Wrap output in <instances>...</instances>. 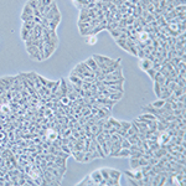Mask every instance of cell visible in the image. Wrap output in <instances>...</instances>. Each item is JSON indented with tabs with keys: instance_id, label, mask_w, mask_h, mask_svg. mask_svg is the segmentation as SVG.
<instances>
[{
	"instance_id": "58",
	"label": "cell",
	"mask_w": 186,
	"mask_h": 186,
	"mask_svg": "<svg viewBox=\"0 0 186 186\" xmlns=\"http://www.w3.org/2000/svg\"><path fill=\"white\" fill-rule=\"evenodd\" d=\"M125 175H127L128 177H133V179H134V172H133V171H125Z\"/></svg>"
},
{
	"instance_id": "49",
	"label": "cell",
	"mask_w": 186,
	"mask_h": 186,
	"mask_svg": "<svg viewBox=\"0 0 186 186\" xmlns=\"http://www.w3.org/2000/svg\"><path fill=\"white\" fill-rule=\"evenodd\" d=\"M53 0H41V5H43V6H50V5L52 4Z\"/></svg>"
},
{
	"instance_id": "21",
	"label": "cell",
	"mask_w": 186,
	"mask_h": 186,
	"mask_svg": "<svg viewBox=\"0 0 186 186\" xmlns=\"http://www.w3.org/2000/svg\"><path fill=\"white\" fill-rule=\"evenodd\" d=\"M68 80H70V82H71V83L76 84V86H82V82H83V81L81 80V78H78L77 76H73V75H70Z\"/></svg>"
},
{
	"instance_id": "17",
	"label": "cell",
	"mask_w": 186,
	"mask_h": 186,
	"mask_svg": "<svg viewBox=\"0 0 186 186\" xmlns=\"http://www.w3.org/2000/svg\"><path fill=\"white\" fill-rule=\"evenodd\" d=\"M77 185H78V186H84V185H87V186H95V184L92 181V179L89 177V175H87L81 182H78Z\"/></svg>"
},
{
	"instance_id": "55",
	"label": "cell",
	"mask_w": 186,
	"mask_h": 186,
	"mask_svg": "<svg viewBox=\"0 0 186 186\" xmlns=\"http://www.w3.org/2000/svg\"><path fill=\"white\" fill-rule=\"evenodd\" d=\"M177 103V109H184L185 108V102H176Z\"/></svg>"
},
{
	"instance_id": "45",
	"label": "cell",
	"mask_w": 186,
	"mask_h": 186,
	"mask_svg": "<svg viewBox=\"0 0 186 186\" xmlns=\"http://www.w3.org/2000/svg\"><path fill=\"white\" fill-rule=\"evenodd\" d=\"M171 4L174 5V8L179 6V5H185V0H172Z\"/></svg>"
},
{
	"instance_id": "37",
	"label": "cell",
	"mask_w": 186,
	"mask_h": 186,
	"mask_svg": "<svg viewBox=\"0 0 186 186\" xmlns=\"http://www.w3.org/2000/svg\"><path fill=\"white\" fill-rule=\"evenodd\" d=\"M145 72L148 73V75H149V77H150L151 80L154 81V78H155V75H156V70H154V68H149V70H146Z\"/></svg>"
},
{
	"instance_id": "52",
	"label": "cell",
	"mask_w": 186,
	"mask_h": 186,
	"mask_svg": "<svg viewBox=\"0 0 186 186\" xmlns=\"http://www.w3.org/2000/svg\"><path fill=\"white\" fill-rule=\"evenodd\" d=\"M185 99H186V95L184 93L181 95H179V97H176V102H185Z\"/></svg>"
},
{
	"instance_id": "4",
	"label": "cell",
	"mask_w": 186,
	"mask_h": 186,
	"mask_svg": "<svg viewBox=\"0 0 186 186\" xmlns=\"http://www.w3.org/2000/svg\"><path fill=\"white\" fill-rule=\"evenodd\" d=\"M15 81V76H4V77H0V82L3 83V86L5 87L6 91H10L11 87L14 84Z\"/></svg>"
},
{
	"instance_id": "20",
	"label": "cell",
	"mask_w": 186,
	"mask_h": 186,
	"mask_svg": "<svg viewBox=\"0 0 186 186\" xmlns=\"http://www.w3.org/2000/svg\"><path fill=\"white\" fill-rule=\"evenodd\" d=\"M128 156H130V150L124 149V148H122L115 155V157H128Z\"/></svg>"
},
{
	"instance_id": "50",
	"label": "cell",
	"mask_w": 186,
	"mask_h": 186,
	"mask_svg": "<svg viewBox=\"0 0 186 186\" xmlns=\"http://www.w3.org/2000/svg\"><path fill=\"white\" fill-rule=\"evenodd\" d=\"M38 80H40V83L42 84V86H46V84H47V81L48 80H46V78H43L42 76H40V75H38Z\"/></svg>"
},
{
	"instance_id": "27",
	"label": "cell",
	"mask_w": 186,
	"mask_h": 186,
	"mask_svg": "<svg viewBox=\"0 0 186 186\" xmlns=\"http://www.w3.org/2000/svg\"><path fill=\"white\" fill-rule=\"evenodd\" d=\"M20 36H21V40L25 42V41L27 40V37H29V30H27V29H25V27H21Z\"/></svg>"
},
{
	"instance_id": "30",
	"label": "cell",
	"mask_w": 186,
	"mask_h": 186,
	"mask_svg": "<svg viewBox=\"0 0 186 186\" xmlns=\"http://www.w3.org/2000/svg\"><path fill=\"white\" fill-rule=\"evenodd\" d=\"M27 4H29L32 9H37L38 5L41 4V0H29V1H27Z\"/></svg>"
},
{
	"instance_id": "40",
	"label": "cell",
	"mask_w": 186,
	"mask_h": 186,
	"mask_svg": "<svg viewBox=\"0 0 186 186\" xmlns=\"http://www.w3.org/2000/svg\"><path fill=\"white\" fill-rule=\"evenodd\" d=\"M172 148H174V150L179 151V153H185V146H182V145H174Z\"/></svg>"
},
{
	"instance_id": "46",
	"label": "cell",
	"mask_w": 186,
	"mask_h": 186,
	"mask_svg": "<svg viewBox=\"0 0 186 186\" xmlns=\"http://www.w3.org/2000/svg\"><path fill=\"white\" fill-rule=\"evenodd\" d=\"M100 146H102V150H103V153H104V155L105 156H108V154H109V149H108V146L105 145V143H103V144H100Z\"/></svg>"
},
{
	"instance_id": "43",
	"label": "cell",
	"mask_w": 186,
	"mask_h": 186,
	"mask_svg": "<svg viewBox=\"0 0 186 186\" xmlns=\"http://www.w3.org/2000/svg\"><path fill=\"white\" fill-rule=\"evenodd\" d=\"M87 42L89 45H94L95 42H97V36H95V35H89V40Z\"/></svg>"
},
{
	"instance_id": "47",
	"label": "cell",
	"mask_w": 186,
	"mask_h": 186,
	"mask_svg": "<svg viewBox=\"0 0 186 186\" xmlns=\"http://www.w3.org/2000/svg\"><path fill=\"white\" fill-rule=\"evenodd\" d=\"M66 84H67V92L68 93H72L73 92V83H71V82H66ZM67 93V94H68Z\"/></svg>"
},
{
	"instance_id": "13",
	"label": "cell",
	"mask_w": 186,
	"mask_h": 186,
	"mask_svg": "<svg viewBox=\"0 0 186 186\" xmlns=\"http://www.w3.org/2000/svg\"><path fill=\"white\" fill-rule=\"evenodd\" d=\"M107 91L109 93L110 92H124V87L123 84H114V86H105Z\"/></svg>"
},
{
	"instance_id": "53",
	"label": "cell",
	"mask_w": 186,
	"mask_h": 186,
	"mask_svg": "<svg viewBox=\"0 0 186 186\" xmlns=\"http://www.w3.org/2000/svg\"><path fill=\"white\" fill-rule=\"evenodd\" d=\"M5 92H6V89H5V87L3 86V83L0 82V95H4Z\"/></svg>"
},
{
	"instance_id": "48",
	"label": "cell",
	"mask_w": 186,
	"mask_h": 186,
	"mask_svg": "<svg viewBox=\"0 0 186 186\" xmlns=\"http://www.w3.org/2000/svg\"><path fill=\"white\" fill-rule=\"evenodd\" d=\"M60 102L62 103V104H65V105H67L70 103V99H68V97H67V95H65V97H62L61 99H60Z\"/></svg>"
},
{
	"instance_id": "5",
	"label": "cell",
	"mask_w": 186,
	"mask_h": 186,
	"mask_svg": "<svg viewBox=\"0 0 186 186\" xmlns=\"http://www.w3.org/2000/svg\"><path fill=\"white\" fill-rule=\"evenodd\" d=\"M50 6H51V9H50L48 13H47L46 15H45V18H46L48 21H50V20H52V19L55 18V16L60 13V11H58V6H57V4H56L55 1H52V4L50 5Z\"/></svg>"
},
{
	"instance_id": "25",
	"label": "cell",
	"mask_w": 186,
	"mask_h": 186,
	"mask_svg": "<svg viewBox=\"0 0 186 186\" xmlns=\"http://www.w3.org/2000/svg\"><path fill=\"white\" fill-rule=\"evenodd\" d=\"M115 43L118 45V46H120L123 50H125V51H128L129 47L127 45V40H122V38H118V40H115Z\"/></svg>"
},
{
	"instance_id": "34",
	"label": "cell",
	"mask_w": 186,
	"mask_h": 186,
	"mask_svg": "<svg viewBox=\"0 0 186 186\" xmlns=\"http://www.w3.org/2000/svg\"><path fill=\"white\" fill-rule=\"evenodd\" d=\"M130 145L132 144L129 143V140L127 138H124L122 142H120V146H122V148H124V149H129V148H130Z\"/></svg>"
},
{
	"instance_id": "7",
	"label": "cell",
	"mask_w": 186,
	"mask_h": 186,
	"mask_svg": "<svg viewBox=\"0 0 186 186\" xmlns=\"http://www.w3.org/2000/svg\"><path fill=\"white\" fill-rule=\"evenodd\" d=\"M57 48L53 45H50V43H45L43 42V51H45V55H43V60H46L48 57H51V55L55 52V50Z\"/></svg>"
},
{
	"instance_id": "3",
	"label": "cell",
	"mask_w": 186,
	"mask_h": 186,
	"mask_svg": "<svg viewBox=\"0 0 186 186\" xmlns=\"http://www.w3.org/2000/svg\"><path fill=\"white\" fill-rule=\"evenodd\" d=\"M26 52L29 53L31 60H36V61H42L40 53H38V48L37 46H26Z\"/></svg>"
},
{
	"instance_id": "54",
	"label": "cell",
	"mask_w": 186,
	"mask_h": 186,
	"mask_svg": "<svg viewBox=\"0 0 186 186\" xmlns=\"http://www.w3.org/2000/svg\"><path fill=\"white\" fill-rule=\"evenodd\" d=\"M177 135L185 138V129H177Z\"/></svg>"
},
{
	"instance_id": "12",
	"label": "cell",
	"mask_w": 186,
	"mask_h": 186,
	"mask_svg": "<svg viewBox=\"0 0 186 186\" xmlns=\"http://www.w3.org/2000/svg\"><path fill=\"white\" fill-rule=\"evenodd\" d=\"M71 155L75 157V160L78 162H82L83 161V157H84V151H80V150H72Z\"/></svg>"
},
{
	"instance_id": "18",
	"label": "cell",
	"mask_w": 186,
	"mask_h": 186,
	"mask_svg": "<svg viewBox=\"0 0 186 186\" xmlns=\"http://www.w3.org/2000/svg\"><path fill=\"white\" fill-rule=\"evenodd\" d=\"M123 93H124V92H110V93H109V95H108V98H109V99L115 100V102H118L119 99H122Z\"/></svg>"
},
{
	"instance_id": "1",
	"label": "cell",
	"mask_w": 186,
	"mask_h": 186,
	"mask_svg": "<svg viewBox=\"0 0 186 186\" xmlns=\"http://www.w3.org/2000/svg\"><path fill=\"white\" fill-rule=\"evenodd\" d=\"M92 57L95 60L98 68H100V70H105L107 67L110 66L115 61V60L110 58V57H107V56H103V55H93Z\"/></svg>"
},
{
	"instance_id": "26",
	"label": "cell",
	"mask_w": 186,
	"mask_h": 186,
	"mask_svg": "<svg viewBox=\"0 0 186 186\" xmlns=\"http://www.w3.org/2000/svg\"><path fill=\"white\" fill-rule=\"evenodd\" d=\"M154 92H155V95L157 98L160 97V94H161V84L160 83H157L156 81H154Z\"/></svg>"
},
{
	"instance_id": "35",
	"label": "cell",
	"mask_w": 186,
	"mask_h": 186,
	"mask_svg": "<svg viewBox=\"0 0 186 186\" xmlns=\"http://www.w3.org/2000/svg\"><path fill=\"white\" fill-rule=\"evenodd\" d=\"M21 20H22V22L32 21L33 20V15H24V14H21Z\"/></svg>"
},
{
	"instance_id": "9",
	"label": "cell",
	"mask_w": 186,
	"mask_h": 186,
	"mask_svg": "<svg viewBox=\"0 0 186 186\" xmlns=\"http://www.w3.org/2000/svg\"><path fill=\"white\" fill-rule=\"evenodd\" d=\"M151 65H153V62H151L150 60H148V58H140V62H139V67H140V70L142 71H146V70H149V68H151Z\"/></svg>"
},
{
	"instance_id": "15",
	"label": "cell",
	"mask_w": 186,
	"mask_h": 186,
	"mask_svg": "<svg viewBox=\"0 0 186 186\" xmlns=\"http://www.w3.org/2000/svg\"><path fill=\"white\" fill-rule=\"evenodd\" d=\"M84 62H86V63L89 66V68H91L93 72L98 68V66H97V62H95V60H94L93 57H89V58H87V60L84 61Z\"/></svg>"
},
{
	"instance_id": "41",
	"label": "cell",
	"mask_w": 186,
	"mask_h": 186,
	"mask_svg": "<svg viewBox=\"0 0 186 186\" xmlns=\"http://www.w3.org/2000/svg\"><path fill=\"white\" fill-rule=\"evenodd\" d=\"M185 9H186L185 5H179V6L174 8V10H175L176 13H185Z\"/></svg>"
},
{
	"instance_id": "19",
	"label": "cell",
	"mask_w": 186,
	"mask_h": 186,
	"mask_svg": "<svg viewBox=\"0 0 186 186\" xmlns=\"http://www.w3.org/2000/svg\"><path fill=\"white\" fill-rule=\"evenodd\" d=\"M57 132L55 130V129H47L46 130V138L48 140H55L56 138H57Z\"/></svg>"
},
{
	"instance_id": "51",
	"label": "cell",
	"mask_w": 186,
	"mask_h": 186,
	"mask_svg": "<svg viewBox=\"0 0 186 186\" xmlns=\"http://www.w3.org/2000/svg\"><path fill=\"white\" fill-rule=\"evenodd\" d=\"M55 83H56V81H47V84H46L45 87L48 88V89H51V88L55 86Z\"/></svg>"
},
{
	"instance_id": "31",
	"label": "cell",
	"mask_w": 186,
	"mask_h": 186,
	"mask_svg": "<svg viewBox=\"0 0 186 186\" xmlns=\"http://www.w3.org/2000/svg\"><path fill=\"white\" fill-rule=\"evenodd\" d=\"M166 129H167V127L165 125V124H162L161 122L157 120V124H156V130H159V132H161V133H164V132H166Z\"/></svg>"
},
{
	"instance_id": "57",
	"label": "cell",
	"mask_w": 186,
	"mask_h": 186,
	"mask_svg": "<svg viewBox=\"0 0 186 186\" xmlns=\"http://www.w3.org/2000/svg\"><path fill=\"white\" fill-rule=\"evenodd\" d=\"M33 16H40V18H42L40 11H38V9H33Z\"/></svg>"
},
{
	"instance_id": "6",
	"label": "cell",
	"mask_w": 186,
	"mask_h": 186,
	"mask_svg": "<svg viewBox=\"0 0 186 186\" xmlns=\"http://www.w3.org/2000/svg\"><path fill=\"white\" fill-rule=\"evenodd\" d=\"M120 62H122V58H117V60L113 62V63H112L110 66H108V67H107L105 70H100V71H102V73H103V75H108V73H110V72L115 71V70L118 68V67L120 66Z\"/></svg>"
},
{
	"instance_id": "16",
	"label": "cell",
	"mask_w": 186,
	"mask_h": 186,
	"mask_svg": "<svg viewBox=\"0 0 186 186\" xmlns=\"http://www.w3.org/2000/svg\"><path fill=\"white\" fill-rule=\"evenodd\" d=\"M104 86H114V84H123L124 83V78L120 80H108V81H102Z\"/></svg>"
},
{
	"instance_id": "2",
	"label": "cell",
	"mask_w": 186,
	"mask_h": 186,
	"mask_svg": "<svg viewBox=\"0 0 186 186\" xmlns=\"http://www.w3.org/2000/svg\"><path fill=\"white\" fill-rule=\"evenodd\" d=\"M120 78H124L122 66H119L115 71L108 73V75H104V80H103V81H108V80H120Z\"/></svg>"
},
{
	"instance_id": "10",
	"label": "cell",
	"mask_w": 186,
	"mask_h": 186,
	"mask_svg": "<svg viewBox=\"0 0 186 186\" xmlns=\"http://www.w3.org/2000/svg\"><path fill=\"white\" fill-rule=\"evenodd\" d=\"M89 177L92 179V181H93L95 185H99V182L103 180L102 174H100V170H95V171L91 172V175H89Z\"/></svg>"
},
{
	"instance_id": "44",
	"label": "cell",
	"mask_w": 186,
	"mask_h": 186,
	"mask_svg": "<svg viewBox=\"0 0 186 186\" xmlns=\"http://www.w3.org/2000/svg\"><path fill=\"white\" fill-rule=\"evenodd\" d=\"M149 162H148V160L146 159H144V157L142 156V157H139V166L142 167V166H145V165H148Z\"/></svg>"
},
{
	"instance_id": "8",
	"label": "cell",
	"mask_w": 186,
	"mask_h": 186,
	"mask_svg": "<svg viewBox=\"0 0 186 186\" xmlns=\"http://www.w3.org/2000/svg\"><path fill=\"white\" fill-rule=\"evenodd\" d=\"M61 19H62V16H61V13H58V14L56 15V16H55V18H53L52 20H50V25H48L50 30H53V31H56V29H57L58 24L61 22Z\"/></svg>"
},
{
	"instance_id": "23",
	"label": "cell",
	"mask_w": 186,
	"mask_h": 186,
	"mask_svg": "<svg viewBox=\"0 0 186 186\" xmlns=\"http://www.w3.org/2000/svg\"><path fill=\"white\" fill-rule=\"evenodd\" d=\"M21 14H24V15H33V9L26 3L25 6H24V9H22V13H21Z\"/></svg>"
},
{
	"instance_id": "22",
	"label": "cell",
	"mask_w": 186,
	"mask_h": 186,
	"mask_svg": "<svg viewBox=\"0 0 186 186\" xmlns=\"http://www.w3.org/2000/svg\"><path fill=\"white\" fill-rule=\"evenodd\" d=\"M130 157V156H129ZM129 162H130V167L132 170H137V169H139V159H137V157H130V160H129Z\"/></svg>"
},
{
	"instance_id": "42",
	"label": "cell",
	"mask_w": 186,
	"mask_h": 186,
	"mask_svg": "<svg viewBox=\"0 0 186 186\" xmlns=\"http://www.w3.org/2000/svg\"><path fill=\"white\" fill-rule=\"evenodd\" d=\"M42 27H48V25H50V21L46 19V18H45V16H43V18H41V24H40Z\"/></svg>"
},
{
	"instance_id": "36",
	"label": "cell",
	"mask_w": 186,
	"mask_h": 186,
	"mask_svg": "<svg viewBox=\"0 0 186 186\" xmlns=\"http://www.w3.org/2000/svg\"><path fill=\"white\" fill-rule=\"evenodd\" d=\"M100 174H102V177H103L104 180H108V179H109L108 169H107V167H103V169H100Z\"/></svg>"
},
{
	"instance_id": "32",
	"label": "cell",
	"mask_w": 186,
	"mask_h": 186,
	"mask_svg": "<svg viewBox=\"0 0 186 186\" xmlns=\"http://www.w3.org/2000/svg\"><path fill=\"white\" fill-rule=\"evenodd\" d=\"M108 122L112 124V127H115V128H120V122L119 120H117V119H114V118H112V117H109L108 118Z\"/></svg>"
},
{
	"instance_id": "24",
	"label": "cell",
	"mask_w": 186,
	"mask_h": 186,
	"mask_svg": "<svg viewBox=\"0 0 186 186\" xmlns=\"http://www.w3.org/2000/svg\"><path fill=\"white\" fill-rule=\"evenodd\" d=\"M132 127V122H120V130L124 132V133H127L128 132V129Z\"/></svg>"
},
{
	"instance_id": "39",
	"label": "cell",
	"mask_w": 186,
	"mask_h": 186,
	"mask_svg": "<svg viewBox=\"0 0 186 186\" xmlns=\"http://www.w3.org/2000/svg\"><path fill=\"white\" fill-rule=\"evenodd\" d=\"M148 162H149L151 166H154V165H156L157 162H159V159H157V157H155V156H151L150 159L148 160Z\"/></svg>"
},
{
	"instance_id": "14",
	"label": "cell",
	"mask_w": 186,
	"mask_h": 186,
	"mask_svg": "<svg viewBox=\"0 0 186 186\" xmlns=\"http://www.w3.org/2000/svg\"><path fill=\"white\" fill-rule=\"evenodd\" d=\"M61 80V83H60V91H61V94L62 97H65V95H67V84H66V80L65 78H60Z\"/></svg>"
},
{
	"instance_id": "29",
	"label": "cell",
	"mask_w": 186,
	"mask_h": 186,
	"mask_svg": "<svg viewBox=\"0 0 186 186\" xmlns=\"http://www.w3.org/2000/svg\"><path fill=\"white\" fill-rule=\"evenodd\" d=\"M35 21H27V22H22V27H25V29H27V30H31V29H33L35 27Z\"/></svg>"
},
{
	"instance_id": "56",
	"label": "cell",
	"mask_w": 186,
	"mask_h": 186,
	"mask_svg": "<svg viewBox=\"0 0 186 186\" xmlns=\"http://www.w3.org/2000/svg\"><path fill=\"white\" fill-rule=\"evenodd\" d=\"M33 21H35V24H41V18L40 16H33Z\"/></svg>"
},
{
	"instance_id": "33",
	"label": "cell",
	"mask_w": 186,
	"mask_h": 186,
	"mask_svg": "<svg viewBox=\"0 0 186 186\" xmlns=\"http://www.w3.org/2000/svg\"><path fill=\"white\" fill-rule=\"evenodd\" d=\"M109 33H110V36L113 37L114 40H118V38L120 37V33H122V32H120V31H118L117 29H114V30H110Z\"/></svg>"
},
{
	"instance_id": "38",
	"label": "cell",
	"mask_w": 186,
	"mask_h": 186,
	"mask_svg": "<svg viewBox=\"0 0 186 186\" xmlns=\"http://www.w3.org/2000/svg\"><path fill=\"white\" fill-rule=\"evenodd\" d=\"M95 140L99 143V144H103V143H105V139H104V134L103 133H100V134H98L97 137H95Z\"/></svg>"
},
{
	"instance_id": "28",
	"label": "cell",
	"mask_w": 186,
	"mask_h": 186,
	"mask_svg": "<svg viewBox=\"0 0 186 186\" xmlns=\"http://www.w3.org/2000/svg\"><path fill=\"white\" fill-rule=\"evenodd\" d=\"M164 103H165V100L164 99H161V98H157L155 102H153L151 103V105L154 107V108H161L162 105H164Z\"/></svg>"
},
{
	"instance_id": "11",
	"label": "cell",
	"mask_w": 186,
	"mask_h": 186,
	"mask_svg": "<svg viewBox=\"0 0 186 186\" xmlns=\"http://www.w3.org/2000/svg\"><path fill=\"white\" fill-rule=\"evenodd\" d=\"M108 169V174H109V177L113 179V180H118L119 181V179L122 176V172L119 170H115V169H110V167H107Z\"/></svg>"
}]
</instances>
